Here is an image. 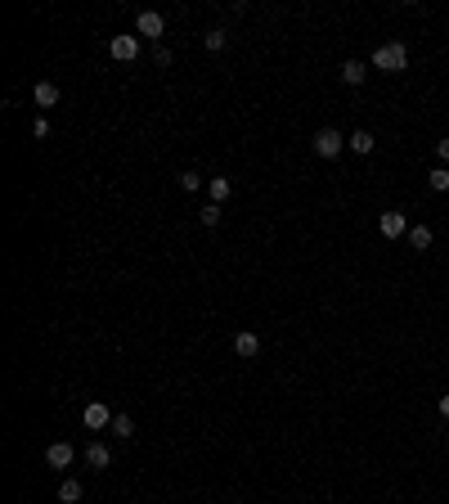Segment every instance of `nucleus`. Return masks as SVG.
<instances>
[{"mask_svg":"<svg viewBox=\"0 0 449 504\" xmlns=\"http://www.w3.org/2000/svg\"><path fill=\"white\" fill-rule=\"evenodd\" d=\"M135 32H139V36H149V41H158V36L167 32V18H162L158 9H144V14L135 18ZM158 45H162V41H158Z\"/></svg>","mask_w":449,"mask_h":504,"instance_id":"nucleus-5","label":"nucleus"},{"mask_svg":"<svg viewBox=\"0 0 449 504\" xmlns=\"http://www.w3.org/2000/svg\"><path fill=\"white\" fill-rule=\"evenodd\" d=\"M112 432H117V437H135V423H130V414H117V419H112Z\"/></svg>","mask_w":449,"mask_h":504,"instance_id":"nucleus-19","label":"nucleus"},{"mask_svg":"<svg viewBox=\"0 0 449 504\" xmlns=\"http://www.w3.org/2000/svg\"><path fill=\"white\" fill-rule=\"evenodd\" d=\"M32 99H36V108H54V104H59V86L54 81H36Z\"/></svg>","mask_w":449,"mask_h":504,"instance_id":"nucleus-9","label":"nucleus"},{"mask_svg":"<svg viewBox=\"0 0 449 504\" xmlns=\"http://www.w3.org/2000/svg\"><path fill=\"white\" fill-rule=\"evenodd\" d=\"M427 185H432L436 194H445V189H449V167H432V171H427Z\"/></svg>","mask_w":449,"mask_h":504,"instance_id":"nucleus-16","label":"nucleus"},{"mask_svg":"<svg viewBox=\"0 0 449 504\" xmlns=\"http://www.w3.org/2000/svg\"><path fill=\"white\" fill-rule=\"evenodd\" d=\"M234 351H238L243 360H256V356H261V338H256L252 329H243V334L234 338Z\"/></svg>","mask_w":449,"mask_h":504,"instance_id":"nucleus-8","label":"nucleus"},{"mask_svg":"<svg viewBox=\"0 0 449 504\" xmlns=\"http://www.w3.org/2000/svg\"><path fill=\"white\" fill-rule=\"evenodd\" d=\"M198 216H203V225H207V230H216V225H221V221H225V212H221V203H207V207H203V212H198Z\"/></svg>","mask_w":449,"mask_h":504,"instance_id":"nucleus-17","label":"nucleus"},{"mask_svg":"<svg viewBox=\"0 0 449 504\" xmlns=\"http://www.w3.org/2000/svg\"><path fill=\"white\" fill-rule=\"evenodd\" d=\"M207 194H212V203H225V198L234 194V180L229 176H212L207 180Z\"/></svg>","mask_w":449,"mask_h":504,"instance_id":"nucleus-12","label":"nucleus"},{"mask_svg":"<svg viewBox=\"0 0 449 504\" xmlns=\"http://www.w3.org/2000/svg\"><path fill=\"white\" fill-rule=\"evenodd\" d=\"M373 68H378V72H405V68H409V50H405L400 41L378 45V50H373Z\"/></svg>","mask_w":449,"mask_h":504,"instance_id":"nucleus-1","label":"nucleus"},{"mask_svg":"<svg viewBox=\"0 0 449 504\" xmlns=\"http://www.w3.org/2000/svg\"><path fill=\"white\" fill-rule=\"evenodd\" d=\"M198 185H203V176H198V171H185V176H180V189H185V194H194Z\"/></svg>","mask_w":449,"mask_h":504,"instance_id":"nucleus-20","label":"nucleus"},{"mask_svg":"<svg viewBox=\"0 0 449 504\" xmlns=\"http://www.w3.org/2000/svg\"><path fill=\"white\" fill-rule=\"evenodd\" d=\"M81 496H85V487H81L76 478H63V482H59V504H76Z\"/></svg>","mask_w":449,"mask_h":504,"instance_id":"nucleus-13","label":"nucleus"},{"mask_svg":"<svg viewBox=\"0 0 449 504\" xmlns=\"http://www.w3.org/2000/svg\"><path fill=\"white\" fill-rule=\"evenodd\" d=\"M436 158H441V167H449V136L436 140Z\"/></svg>","mask_w":449,"mask_h":504,"instance_id":"nucleus-21","label":"nucleus"},{"mask_svg":"<svg viewBox=\"0 0 449 504\" xmlns=\"http://www.w3.org/2000/svg\"><path fill=\"white\" fill-rule=\"evenodd\" d=\"M72 460H76V450L68 441H54V446H45V464H50V469H72Z\"/></svg>","mask_w":449,"mask_h":504,"instance_id":"nucleus-7","label":"nucleus"},{"mask_svg":"<svg viewBox=\"0 0 449 504\" xmlns=\"http://www.w3.org/2000/svg\"><path fill=\"white\" fill-rule=\"evenodd\" d=\"M108 54L117 63H135L139 59V36H112V41H108Z\"/></svg>","mask_w":449,"mask_h":504,"instance_id":"nucleus-4","label":"nucleus"},{"mask_svg":"<svg viewBox=\"0 0 449 504\" xmlns=\"http://www.w3.org/2000/svg\"><path fill=\"white\" fill-rule=\"evenodd\" d=\"M85 464H90V469H108V464H112V450L103 441H90V446H85Z\"/></svg>","mask_w":449,"mask_h":504,"instance_id":"nucleus-10","label":"nucleus"},{"mask_svg":"<svg viewBox=\"0 0 449 504\" xmlns=\"http://www.w3.org/2000/svg\"><path fill=\"white\" fill-rule=\"evenodd\" d=\"M32 136H36V140H45V136H50V122L36 117V122H32Z\"/></svg>","mask_w":449,"mask_h":504,"instance_id":"nucleus-23","label":"nucleus"},{"mask_svg":"<svg viewBox=\"0 0 449 504\" xmlns=\"http://www.w3.org/2000/svg\"><path fill=\"white\" fill-rule=\"evenodd\" d=\"M364 77H368V68L359 59H346V63H341V81H346V86H359Z\"/></svg>","mask_w":449,"mask_h":504,"instance_id":"nucleus-14","label":"nucleus"},{"mask_svg":"<svg viewBox=\"0 0 449 504\" xmlns=\"http://www.w3.org/2000/svg\"><path fill=\"white\" fill-rule=\"evenodd\" d=\"M441 414H445V419H449V396H441Z\"/></svg>","mask_w":449,"mask_h":504,"instance_id":"nucleus-24","label":"nucleus"},{"mask_svg":"<svg viewBox=\"0 0 449 504\" xmlns=\"http://www.w3.org/2000/svg\"><path fill=\"white\" fill-rule=\"evenodd\" d=\"M225 41H229V32H225V27H212V32L203 36V45H207V50H225Z\"/></svg>","mask_w":449,"mask_h":504,"instance_id":"nucleus-18","label":"nucleus"},{"mask_svg":"<svg viewBox=\"0 0 449 504\" xmlns=\"http://www.w3.org/2000/svg\"><path fill=\"white\" fill-rule=\"evenodd\" d=\"M112 419H117V414H112V410H108L103 401H90V405L81 410V423H85V428H94V432H103V428H112Z\"/></svg>","mask_w":449,"mask_h":504,"instance_id":"nucleus-3","label":"nucleus"},{"mask_svg":"<svg viewBox=\"0 0 449 504\" xmlns=\"http://www.w3.org/2000/svg\"><path fill=\"white\" fill-rule=\"evenodd\" d=\"M378 230H382V239H409V221L400 212H382L378 216Z\"/></svg>","mask_w":449,"mask_h":504,"instance_id":"nucleus-6","label":"nucleus"},{"mask_svg":"<svg viewBox=\"0 0 449 504\" xmlns=\"http://www.w3.org/2000/svg\"><path fill=\"white\" fill-rule=\"evenodd\" d=\"M346 145H350V154L368 158V154H373V149H378V140L368 136V131H350V140H346Z\"/></svg>","mask_w":449,"mask_h":504,"instance_id":"nucleus-11","label":"nucleus"},{"mask_svg":"<svg viewBox=\"0 0 449 504\" xmlns=\"http://www.w3.org/2000/svg\"><path fill=\"white\" fill-rule=\"evenodd\" d=\"M341 149H346V136H341L337 127H319L314 131V154L319 158H341Z\"/></svg>","mask_w":449,"mask_h":504,"instance_id":"nucleus-2","label":"nucleus"},{"mask_svg":"<svg viewBox=\"0 0 449 504\" xmlns=\"http://www.w3.org/2000/svg\"><path fill=\"white\" fill-rule=\"evenodd\" d=\"M153 63H162V68L171 63V50H167V45H153Z\"/></svg>","mask_w":449,"mask_h":504,"instance_id":"nucleus-22","label":"nucleus"},{"mask_svg":"<svg viewBox=\"0 0 449 504\" xmlns=\"http://www.w3.org/2000/svg\"><path fill=\"white\" fill-rule=\"evenodd\" d=\"M432 239H436V234L427 230V225H409V243H414L418 252H427V248H432Z\"/></svg>","mask_w":449,"mask_h":504,"instance_id":"nucleus-15","label":"nucleus"}]
</instances>
